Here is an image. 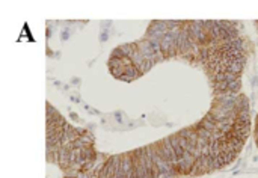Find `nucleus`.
Returning a JSON list of instances; mask_svg holds the SVG:
<instances>
[{
    "mask_svg": "<svg viewBox=\"0 0 258 178\" xmlns=\"http://www.w3.org/2000/svg\"><path fill=\"white\" fill-rule=\"evenodd\" d=\"M121 50L125 53V56H128L131 59V62H133L134 67L141 71V74L143 76L145 72H148L151 68L154 67V62H151L148 61V59H145L142 55H141V51L137 50V45L136 42H127V44H121L119 45Z\"/></svg>",
    "mask_w": 258,
    "mask_h": 178,
    "instance_id": "obj_1",
    "label": "nucleus"
},
{
    "mask_svg": "<svg viewBox=\"0 0 258 178\" xmlns=\"http://www.w3.org/2000/svg\"><path fill=\"white\" fill-rule=\"evenodd\" d=\"M257 24H258V21H257Z\"/></svg>",
    "mask_w": 258,
    "mask_h": 178,
    "instance_id": "obj_9",
    "label": "nucleus"
},
{
    "mask_svg": "<svg viewBox=\"0 0 258 178\" xmlns=\"http://www.w3.org/2000/svg\"><path fill=\"white\" fill-rule=\"evenodd\" d=\"M113 178H125L124 164H122V154H116V163H115V174Z\"/></svg>",
    "mask_w": 258,
    "mask_h": 178,
    "instance_id": "obj_8",
    "label": "nucleus"
},
{
    "mask_svg": "<svg viewBox=\"0 0 258 178\" xmlns=\"http://www.w3.org/2000/svg\"><path fill=\"white\" fill-rule=\"evenodd\" d=\"M122 164H124L125 178H137V172H136L134 162H133V151L122 154Z\"/></svg>",
    "mask_w": 258,
    "mask_h": 178,
    "instance_id": "obj_4",
    "label": "nucleus"
},
{
    "mask_svg": "<svg viewBox=\"0 0 258 178\" xmlns=\"http://www.w3.org/2000/svg\"><path fill=\"white\" fill-rule=\"evenodd\" d=\"M169 137V140H171V143H172V147H174V149H175V154H177V157H178V160L180 159H183V155H184V148H183V145H181V139H180V134H178V131L177 133H174V134H171V136H168Z\"/></svg>",
    "mask_w": 258,
    "mask_h": 178,
    "instance_id": "obj_6",
    "label": "nucleus"
},
{
    "mask_svg": "<svg viewBox=\"0 0 258 178\" xmlns=\"http://www.w3.org/2000/svg\"><path fill=\"white\" fill-rule=\"evenodd\" d=\"M181 30H178V32H168L166 35L163 36L162 39V53L164 56V59H169V57H175L178 56V48H177V36L178 33H180Z\"/></svg>",
    "mask_w": 258,
    "mask_h": 178,
    "instance_id": "obj_2",
    "label": "nucleus"
},
{
    "mask_svg": "<svg viewBox=\"0 0 258 178\" xmlns=\"http://www.w3.org/2000/svg\"><path fill=\"white\" fill-rule=\"evenodd\" d=\"M115 163H116V154H115V155H110L107 160H104L103 168H101V172H100V175H98V178H113V174H115Z\"/></svg>",
    "mask_w": 258,
    "mask_h": 178,
    "instance_id": "obj_5",
    "label": "nucleus"
},
{
    "mask_svg": "<svg viewBox=\"0 0 258 178\" xmlns=\"http://www.w3.org/2000/svg\"><path fill=\"white\" fill-rule=\"evenodd\" d=\"M136 45H137V50L141 51V55H142L145 59H148V61L154 62V63L158 62L157 55L154 53V50H153V47H151V44H149L145 38H141L139 41H136Z\"/></svg>",
    "mask_w": 258,
    "mask_h": 178,
    "instance_id": "obj_3",
    "label": "nucleus"
},
{
    "mask_svg": "<svg viewBox=\"0 0 258 178\" xmlns=\"http://www.w3.org/2000/svg\"><path fill=\"white\" fill-rule=\"evenodd\" d=\"M231 134H233L234 137H239V139L246 140L248 136L250 134V127H246V125H242L239 122H235L234 127H233V131H231Z\"/></svg>",
    "mask_w": 258,
    "mask_h": 178,
    "instance_id": "obj_7",
    "label": "nucleus"
}]
</instances>
